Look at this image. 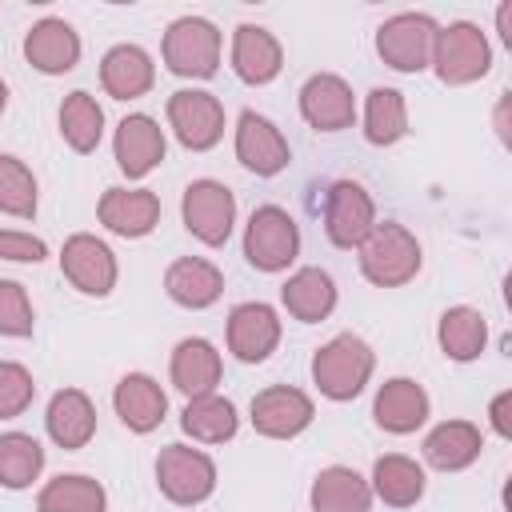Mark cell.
Instances as JSON below:
<instances>
[{"label": "cell", "mask_w": 512, "mask_h": 512, "mask_svg": "<svg viewBox=\"0 0 512 512\" xmlns=\"http://www.w3.org/2000/svg\"><path fill=\"white\" fill-rule=\"evenodd\" d=\"M420 264H424L420 240L404 224H396V220L376 224L364 236V244H360V272L376 288H400V284H408L420 272Z\"/></svg>", "instance_id": "obj_1"}, {"label": "cell", "mask_w": 512, "mask_h": 512, "mask_svg": "<svg viewBox=\"0 0 512 512\" xmlns=\"http://www.w3.org/2000/svg\"><path fill=\"white\" fill-rule=\"evenodd\" d=\"M372 368H376V352L368 348V340H360L352 332H340L324 348H316V356H312V384L328 400H352L372 380Z\"/></svg>", "instance_id": "obj_2"}, {"label": "cell", "mask_w": 512, "mask_h": 512, "mask_svg": "<svg viewBox=\"0 0 512 512\" xmlns=\"http://www.w3.org/2000/svg\"><path fill=\"white\" fill-rule=\"evenodd\" d=\"M300 252V228L280 204H260L244 228V260L256 272H284Z\"/></svg>", "instance_id": "obj_3"}, {"label": "cell", "mask_w": 512, "mask_h": 512, "mask_svg": "<svg viewBox=\"0 0 512 512\" xmlns=\"http://www.w3.org/2000/svg\"><path fill=\"white\" fill-rule=\"evenodd\" d=\"M160 52H164L168 72L188 76V80H208L216 76V64H220V32L204 16H180L168 24Z\"/></svg>", "instance_id": "obj_4"}, {"label": "cell", "mask_w": 512, "mask_h": 512, "mask_svg": "<svg viewBox=\"0 0 512 512\" xmlns=\"http://www.w3.org/2000/svg\"><path fill=\"white\" fill-rule=\"evenodd\" d=\"M432 68L444 84H472L492 68V44L472 20H456L436 32L432 44Z\"/></svg>", "instance_id": "obj_5"}, {"label": "cell", "mask_w": 512, "mask_h": 512, "mask_svg": "<svg viewBox=\"0 0 512 512\" xmlns=\"http://www.w3.org/2000/svg\"><path fill=\"white\" fill-rule=\"evenodd\" d=\"M440 24L424 12H396L376 28V52L396 72H424L432 64Z\"/></svg>", "instance_id": "obj_6"}, {"label": "cell", "mask_w": 512, "mask_h": 512, "mask_svg": "<svg viewBox=\"0 0 512 512\" xmlns=\"http://www.w3.org/2000/svg\"><path fill=\"white\" fill-rule=\"evenodd\" d=\"M156 484L172 504H200L216 488V464L200 448L168 444L156 456Z\"/></svg>", "instance_id": "obj_7"}, {"label": "cell", "mask_w": 512, "mask_h": 512, "mask_svg": "<svg viewBox=\"0 0 512 512\" xmlns=\"http://www.w3.org/2000/svg\"><path fill=\"white\" fill-rule=\"evenodd\" d=\"M180 212H184V228L200 244L220 248L232 236V224H236V196L220 180H192L184 188Z\"/></svg>", "instance_id": "obj_8"}, {"label": "cell", "mask_w": 512, "mask_h": 512, "mask_svg": "<svg viewBox=\"0 0 512 512\" xmlns=\"http://www.w3.org/2000/svg\"><path fill=\"white\" fill-rule=\"evenodd\" d=\"M168 124L192 152H208L224 136V104L204 88H180L168 96Z\"/></svg>", "instance_id": "obj_9"}, {"label": "cell", "mask_w": 512, "mask_h": 512, "mask_svg": "<svg viewBox=\"0 0 512 512\" xmlns=\"http://www.w3.org/2000/svg\"><path fill=\"white\" fill-rule=\"evenodd\" d=\"M376 228V204L356 180H336L324 192V232L336 248H360Z\"/></svg>", "instance_id": "obj_10"}, {"label": "cell", "mask_w": 512, "mask_h": 512, "mask_svg": "<svg viewBox=\"0 0 512 512\" xmlns=\"http://www.w3.org/2000/svg\"><path fill=\"white\" fill-rule=\"evenodd\" d=\"M60 272L84 296H108L116 288V256L92 232H76L60 248Z\"/></svg>", "instance_id": "obj_11"}, {"label": "cell", "mask_w": 512, "mask_h": 512, "mask_svg": "<svg viewBox=\"0 0 512 512\" xmlns=\"http://www.w3.org/2000/svg\"><path fill=\"white\" fill-rule=\"evenodd\" d=\"M316 408L308 400V392L292 388V384H272L264 392L252 396V428L268 440H292L312 424Z\"/></svg>", "instance_id": "obj_12"}, {"label": "cell", "mask_w": 512, "mask_h": 512, "mask_svg": "<svg viewBox=\"0 0 512 512\" xmlns=\"http://www.w3.org/2000/svg\"><path fill=\"white\" fill-rule=\"evenodd\" d=\"M236 160L248 172H256V176H276V172L288 168L292 148H288L284 132L268 116H260V112L248 108L236 120Z\"/></svg>", "instance_id": "obj_13"}, {"label": "cell", "mask_w": 512, "mask_h": 512, "mask_svg": "<svg viewBox=\"0 0 512 512\" xmlns=\"http://www.w3.org/2000/svg\"><path fill=\"white\" fill-rule=\"evenodd\" d=\"M280 344V316L272 304L248 300L228 312V352L244 364H260Z\"/></svg>", "instance_id": "obj_14"}, {"label": "cell", "mask_w": 512, "mask_h": 512, "mask_svg": "<svg viewBox=\"0 0 512 512\" xmlns=\"http://www.w3.org/2000/svg\"><path fill=\"white\" fill-rule=\"evenodd\" d=\"M300 116L316 132H344L356 120V96L336 72H316L300 88Z\"/></svg>", "instance_id": "obj_15"}, {"label": "cell", "mask_w": 512, "mask_h": 512, "mask_svg": "<svg viewBox=\"0 0 512 512\" xmlns=\"http://www.w3.org/2000/svg\"><path fill=\"white\" fill-rule=\"evenodd\" d=\"M100 224L124 240H140L160 224V196L148 188H108L96 208Z\"/></svg>", "instance_id": "obj_16"}, {"label": "cell", "mask_w": 512, "mask_h": 512, "mask_svg": "<svg viewBox=\"0 0 512 512\" xmlns=\"http://www.w3.org/2000/svg\"><path fill=\"white\" fill-rule=\"evenodd\" d=\"M112 152H116V164L128 180H140L148 176L160 160H164V132L152 116L144 112H132L116 124V140H112Z\"/></svg>", "instance_id": "obj_17"}, {"label": "cell", "mask_w": 512, "mask_h": 512, "mask_svg": "<svg viewBox=\"0 0 512 512\" xmlns=\"http://www.w3.org/2000/svg\"><path fill=\"white\" fill-rule=\"evenodd\" d=\"M24 56H28V64H32L36 72H44V76H64V72H72L76 60H80V36H76V28H72L68 20L48 16V20H40V24L28 28V36H24Z\"/></svg>", "instance_id": "obj_18"}, {"label": "cell", "mask_w": 512, "mask_h": 512, "mask_svg": "<svg viewBox=\"0 0 512 512\" xmlns=\"http://www.w3.org/2000/svg\"><path fill=\"white\" fill-rule=\"evenodd\" d=\"M372 416L384 432L408 436L428 420V392L408 376H392L380 384V392L372 400Z\"/></svg>", "instance_id": "obj_19"}, {"label": "cell", "mask_w": 512, "mask_h": 512, "mask_svg": "<svg viewBox=\"0 0 512 512\" xmlns=\"http://www.w3.org/2000/svg\"><path fill=\"white\" fill-rule=\"evenodd\" d=\"M280 68H284V48L268 28L240 24L232 32V72L244 84H268L280 76Z\"/></svg>", "instance_id": "obj_20"}, {"label": "cell", "mask_w": 512, "mask_h": 512, "mask_svg": "<svg viewBox=\"0 0 512 512\" xmlns=\"http://www.w3.org/2000/svg\"><path fill=\"white\" fill-rule=\"evenodd\" d=\"M112 408L128 432H152L168 412V396L148 372H128L112 392Z\"/></svg>", "instance_id": "obj_21"}, {"label": "cell", "mask_w": 512, "mask_h": 512, "mask_svg": "<svg viewBox=\"0 0 512 512\" xmlns=\"http://www.w3.org/2000/svg\"><path fill=\"white\" fill-rule=\"evenodd\" d=\"M164 292L168 300H176L180 308H208L220 300L224 292V276L212 260H200V256H180L168 264L164 272Z\"/></svg>", "instance_id": "obj_22"}, {"label": "cell", "mask_w": 512, "mask_h": 512, "mask_svg": "<svg viewBox=\"0 0 512 512\" xmlns=\"http://www.w3.org/2000/svg\"><path fill=\"white\" fill-rule=\"evenodd\" d=\"M152 80H156L152 56L136 44H116L100 60V84L112 100H136L152 88Z\"/></svg>", "instance_id": "obj_23"}, {"label": "cell", "mask_w": 512, "mask_h": 512, "mask_svg": "<svg viewBox=\"0 0 512 512\" xmlns=\"http://www.w3.org/2000/svg\"><path fill=\"white\" fill-rule=\"evenodd\" d=\"M48 436L64 448V452H76L84 448L92 436H96V408L92 400L80 392V388H60L52 400H48Z\"/></svg>", "instance_id": "obj_24"}, {"label": "cell", "mask_w": 512, "mask_h": 512, "mask_svg": "<svg viewBox=\"0 0 512 512\" xmlns=\"http://www.w3.org/2000/svg\"><path fill=\"white\" fill-rule=\"evenodd\" d=\"M280 300H284V308H288L292 320H300V324H320V320H328L332 308H336V284H332V276H328L324 268H300V272H292V276L284 280Z\"/></svg>", "instance_id": "obj_25"}, {"label": "cell", "mask_w": 512, "mask_h": 512, "mask_svg": "<svg viewBox=\"0 0 512 512\" xmlns=\"http://www.w3.org/2000/svg\"><path fill=\"white\" fill-rule=\"evenodd\" d=\"M220 372H224L220 352H216L204 336H188V340H180V344L172 348V384H176L188 400L216 392Z\"/></svg>", "instance_id": "obj_26"}, {"label": "cell", "mask_w": 512, "mask_h": 512, "mask_svg": "<svg viewBox=\"0 0 512 512\" xmlns=\"http://www.w3.org/2000/svg\"><path fill=\"white\" fill-rule=\"evenodd\" d=\"M480 452H484V436L472 420H444L424 436V460L440 472H460L476 464Z\"/></svg>", "instance_id": "obj_27"}, {"label": "cell", "mask_w": 512, "mask_h": 512, "mask_svg": "<svg viewBox=\"0 0 512 512\" xmlns=\"http://www.w3.org/2000/svg\"><path fill=\"white\" fill-rule=\"evenodd\" d=\"M180 428H184L192 440H200V444H224V440L236 436L240 416H236V404H232L228 396L208 392V396H192V400L184 404Z\"/></svg>", "instance_id": "obj_28"}, {"label": "cell", "mask_w": 512, "mask_h": 512, "mask_svg": "<svg viewBox=\"0 0 512 512\" xmlns=\"http://www.w3.org/2000/svg\"><path fill=\"white\" fill-rule=\"evenodd\" d=\"M388 508H412L424 496V468L412 456L388 452L372 464V484H368Z\"/></svg>", "instance_id": "obj_29"}, {"label": "cell", "mask_w": 512, "mask_h": 512, "mask_svg": "<svg viewBox=\"0 0 512 512\" xmlns=\"http://www.w3.org/2000/svg\"><path fill=\"white\" fill-rule=\"evenodd\" d=\"M368 504V480L344 464H332L312 480V512H368Z\"/></svg>", "instance_id": "obj_30"}, {"label": "cell", "mask_w": 512, "mask_h": 512, "mask_svg": "<svg viewBox=\"0 0 512 512\" xmlns=\"http://www.w3.org/2000/svg\"><path fill=\"white\" fill-rule=\"evenodd\" d=\"M436 340H440V348H444L448 360L468 364V360H476V356L484 352V344H488V320H484L480 308L456 304V308H448V312L440 316Z\"/></svg>", "instance_id": "obj_31"}, {"label": "cell", "mask_w": 512, "mask_h": 512, "mask_svg": "<svg viewBox=\"0 0 512 512\" xmlns=\"http://www.w3.org/2000/svg\"><path fill=\"white\" fill-rule=\"evenodd\" d=\"M104 508H108L104 484L80 472L48 480L36 496V512H104Z\"/></svg>", "instance_id": "obj_32"}, {"label": "cell", "mask_w": 512, "mask_h": 512, "mask_svg": "<svg viewBox=\"0 0 512 512\" xmlns=\"http://www.w3.org/2000/svg\"><path fill=\"white\" fill-rule=\"evenodd\" d=\"M60 136H64V144L72 152H92L100 144V136H104V108L96 104L92 92L76 88V92L64 96V104H60Z\"/></svg>", "instance_id": "obj_33"}, {"label": "cell", "mask_w": 512, "mask_h": 512, "mask_svg": "<svg viewBox=\"0 0 512 512\" xmlns=\"http://www.w3.org/2000/svg\"><path fill=\"white\" fill-rule=\"evenodd\" d=\"M408 132V104L396 88H372L364 100V140L376 148L396 144Z\"/></svg>", "instance_id": "obj_34"}, {"label": "cell", "mask_w": 512, "mask_h": 512, "mask_svg": "<svg viewBox=\"0 0 512 512\" xmlns=\"http://www.w3.org/2000/svg\"><path fill=\"white\" fill-rule=\"evenodd\" d=\"M44 468V448L28 432H4L0 436V484L20 492L28 488Z\"/></svg>", "instance_id": "obj_35"}, {"label": "cell", "mask_w": 512, "mask_h": 512, "mask_svg": "<svg viewBox=\"0 0 512 512\" xmlns=\"http://www.w3.org/2000/svg\"><path fill=\"white\" fill-rule=\"evenodd\" d=\"M0 212L8 216H36V176L20 156L0 152Z\"/></svg>", "instance_id": "obj_36"}, {"label": "cell", "mask_w": 512, "mask_h": 512, "mask_svg": "<svg viewBox=\"0 0 512 512\" xmlns=\"http://www.w3.org/2000/svg\"><path fill=\"white\" fill-rule=\"evenodd\" d=\"M36 396V384H32V372L16 360H0V420H12L20 416Z\"/></svg>", "instance_id": "obj_37"}, {"label": "cell", "mask_w": 512, "mask_h": 512, "mask_svg": "<svg viewBox=\"0 0 512 512\" xmlns=\"http://www.w3.org/2000/svg\"><path fill=\"white\" fill-rule=\"evenodd\" d=\"M32 304H28V292L24 284L16 280H0V336H32Z\"/></svg>", "instance_id": "obj_38"}, {"label": "cell", "mask_w": 512, "mask_h": 512, "mask_svg": "<svg viewBox=\"0 0 512 512\" xmlns=\"http://www.w3.org/2000/svg\"><path fill=\"white\" fill-rule=\"evenodd\" d=\"M48 256V244L32 232H12L0 228V260H16V264H40Z\"/></svg>", "instance_id": "obj_39"}, {"label": "cell", "mask_w": 512, "mask_h": 512, "mask_svg": "<svg viewBox=\"0 0 512 512\" xmlns=\"http://www.w3.org/2000/svg\"><path fill=\"white\" fill-rule=\"evenodd\" d=\"M488 420H492V432H496V436L512 440V392H500V396L492 400Z\"/></svg>", "instance_id": "obj_40"}, {"label": "cell", "mask_w": 512, "mask_h": 512, "mask_svg": "<svg viewBox=\"0 0 512 512\" xmlns=\"http://www.w3.org/2000/svg\"><path fill=\"white\" fill-rule=\"evenodd\" d=\"M496 24H500V36H504V44H512V0L496 8Z\"/></svg>", "instance_id": "obj_41"}, {"label": "cell", "mask_w": 512, "mask_h": 512, "mask_svg": "<svg viewBox=\"0 0 512 512\" xmlns=\"http://www.w3.org/2000/svg\"><path fill=\"white\" fill-rule=\"evenodd\" d=\"M4 108H8V84L0 80V116H4Z\"/></svg>", "instance_id": "obj_42"}]
</instances>
